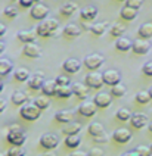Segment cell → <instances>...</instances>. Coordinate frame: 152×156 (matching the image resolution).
Listing matches in <instances>:
<instances>
[{"label": "cell", "instance_id": "obj_29", "mask_svg": "<svg viewBox=\"0 0 152 156\" xmlns=\"http://www.w3.org/2000/svg\"><path fill=\"white\" fill-rule=\"evenodd\" d=\"M74 94V90H72V86H58V90H56V96L61 97V99H68Z\"/></svg>", "mask_w": 152, "mask_h": 156}, {"label": "cell", "instance_id": "obj_42", "mask_svg": "<svg viewBox=\"0 0 152 156\" xmlns=\"http://www.w3.org/2000/svg\"><path fill=\"white\" fill-rule=\"evenodd\" d=\"M6 156H24V150L21 149V146H12L8 150Z\"/></svg>", "mask_w": 152, "mask_h": 156}, {"label": "cell", "instance_id": "obj_38", "mask_svg": "<svg viewBox=\"0 0 152 156\" xmlns=\"http://www.w3.org/2000/svg\"><path fill=\"white\" fill-rule=\"evenodd\" d=\"M30 72L28 69H24V68H18V69L15 71V78H16V81H21V83H24V81H28L30 80Z\"/></svg>", "mask_w": 152, "mask_h": 156}, {"label": "cell", "instance_id": "obj_10", "mask_svg": "<svg viewBox=\"0 0 152 156\" xmlns=\"http://www.w3.org/2000/svg\"><path fill=\"white\" fill-rule=\"evenodd\" d=\"M111 137L115 140L117 143L125 144V143H128V141L132 140V133H130V130H127V128H117V130L112 133Z\"/></svg>", "mask_w": 152, "mask_h": 156}, {"label": "cell", "instance_id": "obj_2", "mask_svg": "<svg viewBox=\"0 0 152 156\" xmlns=\"http://www.w3.org/2000/svg\"><path fill=\"white\" fill-rule=\"evenodd\" d=\"M58 28H59V21L55 18H50V19H43L36 28V31L40 37L46 38V37H52L56 34Z\"/></svg>", "mask_w": 152, "mask_h": 156}, {"label": "cell", "instance_id": "obj_48", "mask_svg": "<svg viewBox=\"0 0 152 156\" xmlns=\"http://www.w3.org/2000/svg\"><path fill=\"white\" fill-rule=\"evenodd\" d=\"M105 155V152L102 150V149H99V147H95V149H92L89 152V156H103Z\"/></svg>", "mask_w": 152, "mask_h": 156}, {"label": "cell", "instance_id": "obj_61", "mask_svg": "<svg viewBox=\"0 0 152 156\" xmlns=\"http://www.w3.org/2000/svg\"><path fill=\"white\" fill-rule=\"evenodd\" d=\"M151 150H152V144H151Z\"/></svg>", "mask_w": 152, "mask_h": 156}, {"label": "cell", "instance_id": "obj_20", "mask_svg": "<svg viewBox=\"0 0 152 156\" xmlns=\"http://www.w3.org/2000/svg\"><path fill=\"white\" fill-rule=\"evenodd\" d=\"M72 90H74V94L77 96L80 100H84L87 97V93H89V87L83 83H74L72 84Z\"/></svg>", "mask_w": 152, "mask_h": 156}, {"label": "cell", "instance_id": "obj_30", "mask_svg": "<svg viewBox=\"0 0 152 156\" xmlns=\"http://www.w3.org/2000/svg\"><path fill=\"white\" fill-rule=\"evenodd\" d=\"M124 33H125V27L121 25L120 22H115V24H112V25L109 27V34L112 35V37L120 38V37H123Z\"/></svg>", "mask_w": 152, "mask_h": 156}, {"label": "cell", "instance_id": "obj_31", "mask_svg": "<svg viewBox=\"0 0 152 156\" xmlns=\"http://www.w3.org/2000/svg\"><path fill=\"white\" fill-rule=\"evenodd\" d=\"M108 30V22H96L90 27V31L95 35H103Z\"/></svg>", "mask_w": 152, "mask_h": 156}, {"label": "cell", "instance_id": "obj_55", "mask_svg": "<svg viewBox=\"0 0 152 156\" xmlns=\"http://www.w3.org/2000/svg\"><path fill=\"white\" fill-rule=\"evenodd\" d=\"M3 88H5V84H3V83H2V81H0V93H2V91H3Z\"/></svg>", "mask_w": 152, "mask_h": 156}, {"label": "cell", "instance_id": "obj_26", "mask_svg": "<svg viewBox=\"0 0 152 156\" xmlns=\"http://www.w3.org/2000/svg\"><path fill=\"white\" fill-rule=\"evenodd\" d=\"M13 69V63L6 59V58H0V77H6L8 74H10Z\"/></svg>", "mask_w": 152, "mask_h": 156}, {"label": "cell", "instance_id": "obj_3", "mask_svg": "<svg viewBox=\"0 0 152 156\" xmlns=\"http://www.w3.org/2000/svg\"><path fill=\"white\" fill-rule=\"evenodd\" d=\"M21 116L24 118V119H27V121H36L40 118V115H42V109L36 106L34 103H25L24 106H21Z\"/></svg>", "mask_w": 152, "mask_h": 156}, {"label": "cell", "instance_id": "obj_44", "mask_svg": "<svg viewBox=\"0 0 152 156\" xmlns=\"http://www.w3.org/2000/svg\"><path fill=\"white\" fill-rule=\"evenodd\" d=\"M55 81L58 86H70V78L67 75H59V77L55 78Z\"/></svg>", "mask_w": 152, "mask_h": 156}, {"label": "cell", "instance_id": "obj_21", "mask_svg": "<svg viewBox=\"0 0 152 156\" xmlns=\"http://www.w3.org/2000/svg\"><path fill=\"white\" fill-rule=\"evenodd\" d=\"M55 119L58 122H61V124H68V122H71L74 119V111H70V109L59 111L58 113H55Z\"/></svg>", "mask_w": 152, "mask_h": 156}, {"label": "cell", "instance_id": "obj_4", "mask_svg": "<svg viewBox=\"0 0 152 156\" xmlns=\"http://www.w3.org/2000/svg\"><path fill=\"white\" fill-rule=\"evenodd\" d=\"M103 62H105V58L102 56V55H99V53H92L89 56H86L84 58V66L90 71H96L98 68H100L102 65H103Z\"/></svg>", "mask_w": 152, "mask_h": 156}, {"label": "cell", "instance_id": "obj_50", "mask_svg": "<svg viewBox=\"0 0 152 156\" xmlns=\"http://www.w3.org/2000/svg\"><path fill=\"white\" fill-rule=\"evenodd\" d=\"M5 109H6V100L3 97H0V113L3 112Z\"/></svg>", "mask_w": 152, "mask_h": 156}, {"label": "cell", "instance_id": "obj_36", "mask_svg": "<svg viewBox=\"0 0 152 156\" xmlns=\"http://www.w3.org/2000/svg\"><path fill=\"white\" fill-rule=\"evenodd\" d=\"M115 116H117V119H120V121H130L132 119V116H133V113L130 112L127 108H121V109H118L115 113Z\"/></svg>", "mask_w": 152, "mask_h": 156}, {"label": "cell", "instance_id": "obj_18", "mask_svg": "<svg viewBox=\"0 0 152 156\" xmlns=\"http://www.w3.org/2000/svg\"><path fill=\"white\" fill-rule=\"evenodd\" d=\"M80 131H81V124L75 121L63 124V127H62V133L65 136H74V134H78Z\"/></svg>", "mask_w": 152, "mask_h": 156}, {"label": "cell", "instance_id": "obj_5", "mask_svg": "<svg viewBox=\"0 0 152 156\" xmlns=\"http://www.w3.org/2000/svg\"><path fill=\"white\" fill-rule=\"evenodd\" d=\"M84 78H86V86L90 87V88H100L105 84L102 74H99L98 71H90Z\"/></svg>", "mask_w": 152, "mask_h": 156}, {"label": "cell", "instance_id": "obj_23", "mask_svg": "<svg viewBox=\"0 0 152 156\" xmlns=\"http://www.w3.org/2000/svg\"><path fill=\"white\" fill-rule=\"evenodd\" d=\"M56 90H58L56 81H45V84L42 87V93H43V96H47V97L56 96Z\"/></svg>", "mask_w": 152, "mask_h": 156}, {"label": "cell", "instance_id": "obj_59", "mask_svg": "<svg viewBox=\"0 0 152 156\" xmlns=\"http://www.w3.org/2000/svg\"><path fill=\"white\" fill-rule=\"evenodd\" d=\"M118 2H125V0H118Z\"/></svg>", "mask_w": 152, "mask_h": 156}, {"label": "cell", "instance_id": "obj_28", "mask_svg": "<svg viewBox=\"0 0 152 156\" xmlns=\"http://www.w3.org/2000/svg\"><path fill=\"white\" fill-rule=\"evenodd\" d=\"M89 134L95 139V137H98V136H100V134H103L105 133V128H103V125L100 124V122H92L89 125Z\"/></svg>", "mask_w": 152, "mask_h": 156}, {"label": "cell", "instance_id": "obj_22", "mask_svg": "<svg viewBox=\"0 0 152 156\" xmlns=\"http://www.w3.org/2000/svg\"><path fill=\"white\" fill-rule=\"evenodd\" d=\"M132 47H133V41H132L130 38H127V37H120V38H117V41H115L117 50H120V52H128Z\"/></svg>", "mask_w": 152, "mask_h": 156}, {"label": "cell", "instance_id": "obj_11", "mask_svg": "<svg viewBox=\"0 0 152 156\" xmlns=\"http://www.w3.org/2000/svg\"><path fill=\"white\" fill-rule=\"evenodd\" d=\"M132 49H133V52L136 55H146L151 49V43L145 38H136V40H133V47Z\"/></svg>", "mask_w": 152, "mask_h": 156}, {"label": "cell", "instance_id": "obj_32", "mask_svg": "<svg viewBox=\"0 0 152 156\" xmlns=\"http://www.w3.org/2000/svg\"><path fill=\"white\" fill-rule=\"evenodd\" d=\"M120 15H121V18L125 19V21H133L134 18L137 16V10L133 8H127V6H125V8L121 9Z\"/></svg>", "mask_w": 152, "mask_h": 156}, {"label": "cell", "instance_id": "obj_53", "mask_svg": "<svg viewBox=\"0 0 152 156\" xmlns=\"http://www.w3.org/2000/svg\"><path fill=\"white\" fill-rule=\"evenodd\" d=\"M5 49H6V44L3 43V41H0V53L5 52Z\"/></svg>", "mask_w": 152, "mask_h": 156}, {"label": "cell", "instance_id": "obj_1", "mask_svg": "<svg viewBox=\"0 0 152 156\" xmlns=\"http://www.w3.org/2000/svg\"><path fill=\"white\" fill-rule=\"evenodd\" d=\"M6 140L12 146H22L27 140V136H25V131L18 124H12L6 130Z\"/></svg>", "mask_w": 152, "mask_h": 156}, {"label": "cell", "instance_id": "obj_19", "mask_svg": "<svg viewBox=\"0 0 152 156\" xmlns=\"http://www.w3.org/2000/svg\"><path fill=\"white\" fill-rule=\"evenodd\" d=\"M80 16L81 19L84 21V22H87V21H93L95 18L98 16V9L95 8V6H87V8H83L80 12Z\"/></svg>", "mask_w": 152, "mask_h": 156}, {"label": "cell", "instance_id": "obj_35", "mask_svg": "<svg viewBox=\"0 0 152 156\" xmlns=\"http://www.w3.org/2000/svg\"><path fill=\"white\" fill-rule=\"evenodd\" d=\"M125 93H127V87L124 84H121V83H118V84L111 87V94H112V97H123Z\"/></svg>", "mask_w": 152, "mask_h": 156}, {"label": "cell", "instance_id": "obj_40", "mask_svg": "<svg viewBox=\"0 0 152 156\" xmlns=\"http://www.w3.org/2000/svg\"><path fill=\"white\" fill-rule=\"evenodd\" d=\"M134 150H136V153L139 156H151L152 155L151 146H143V144H140V146H137Z\"/></svg>", "mask_w": 152, "mask_h": 156}, {"label": "cell", "instance_id": "obj_43", "mask_svg": "<svg viewBox=\"0 0 152 156\" xmlns=\"http://www.w3.org/2000/svg\"><path fill=\"white\" fill-rule=\"evenodd\" d=\"M143 5V0H125V6L127 8H133L139 10V8Z\"/></svg>", "mask_w": 152, "mask_h": 156}, {"label": "cell", "instance_id": "obj_8", "mask_svg": "<svg viewBox=\"0 0 152 156\" xmlns=\"http://www.w3.org/2000/svg\"><path fill=\"white\" fill-rule=\"evenodd\" d=\"M59 144V139L55 136V134H50V133H46L40 137V146L45 149H55L58 147Z\"/></svg>", "mask_w": 152, "mask_h": 156}, {"label": "cell", "instance_id": "obj_47", "mask_svg": "<svg viewBox=\"0 0 152 156\" xmlns=\"http://www.w3.org/2000/svg\"><path fill=\"white\" fill-rule=\"evenodd\" d=\"M19 5L22 8H33L36 5V2L34 0H19Z\"/></svg>", "mask_w": 152, "mask_h": 156}, {"label": "cell", "instance_id": "obj_52", "mask_svg": "<svg viewBox=\"0 0 152 156\" xmlns=\"http://www.w3.org/2000/svg\"><path fill=\"white\" fill-rule=\"evenodd\" d=\"M121 156H139L137 153H136V150H133V152H127V153H124V155Z\"/></svg>", "mask_w": 152, "mask_h": 156}, {"label": "cell", "instance_id": "obj_51", "mask_svg": "<svg viewBox=\"0 0 152 156\" xmlns=\"http://www.w3.org/2000/svg\"><path fill=\"white\" fill-rule=\"evenodd\" d=\"M5 34H6V25H3V24L0 22V37H3Z\"/></svg>", "mask_w": 152, "mask_h": 156}, {"label": "cell", "instance_id": "obj_37", "mask_svg": "<svg viewBox=\"0 0 152 156\" xmlns=\"http://www.w3.org/2000/svg\"><path fill=\"white\" fill-rule=\"evenodd\" d=\"M151 94H149V91L148 90H142V91H139L137 94H136V102H139L140 105H146L151 102Z\"/></svg>", "mask_w": 152, "mask_h": 156}, {"label": "cell", "instance_id": "obj_7", "mask_svg": "<svg viewBox=\"0 0 152 156\" xmlns=\"http://www.w3.org/2000/svg\"><path fill=\"white\" fill-rule=\"evenodd\" d=\"M102 77H103V83L107 84V86H115L118 83H121V74L115 69H107L103 74H102Z\"/></svg>", "mask_w": 152, "mask_h": 156}, {"label": "cell", "instance_id": "obj_41", "mask_svg": "<svg viewBox=\"0 0 152 156\" xmlns=\"http://www.w3.org/2000/svg\"><path fill=\"white\" fill-rule=\"evenodd\" d=\"M3 13H5V16L6 18L13 19V18H16V15H18V9L15 8V6H8V8H5Z\"/></svg>", "mask_w": 152, "mask_h": 156}, {"label": "cell", "instance_id": "obj_12", "mask_svg": "<svg viewBox=\"0 0 152 156\" xmlns=\"http://www.w3.org/2000/svg\"><path fill=\"white\" fill-rule=\"evenodd\" d=\"M22 52H24V55H25L27 58H30V59H38V58L42 56V49H40V46H37L36 43H27L24 46Z\"/></svg>", "mask_w": 152, "mask_h": 156}, {"label": "cell", "instance_id": "obj_16", "mask_svg": "<svg viewBox=\"0 0 152 156\" xmlns=\"http://www.w3.org/2000/svg\"><path fill=\"white\" fill-rule=\"evenodd\" d=\"M93 102L98 105V108H102V109H103V108H108V106H111V103H112V94L105 93V91L98 93V94L95 96Z\"/></svg>", "mask_w": 152, "mask_h": 156}, {"label": "cell", "instance_id": "obj_27", "mask_svg": "<svg viewBox=\"0 0 152 156\" xmlns=\"http://www.w3.org/2000/svg\"><path fill=\"white\" fill-rule=\"evenodd\" d=\"M137 34L140 38H145V40H148V38H151L152 37V22H145L142 25L139 27V30H137Z\"/></svg>", "mask_w": 152, "mask_h": 156}, {"label": "cell", "instance_id": "obj_15", "mask_svg": "<svg viewBox=\"0 0 152 156\" xmlns=\"http://www.w3.org/2000/svg\"><path fill=\"white\" fill-rule=\"evenodd\" d=\"M43 84H45V74L43 72H36L28 80V87L31 90H42Z\"/></svg>", "mask_w": 152, "mask_h": 156}, {"label": "cell", "instance_id": "obj_33", "mask_svg": "<svg viewBox=\"0 0 152 156\" xmlns=\"http://www.w3.org/2000/svg\"><path fill=\"white\" fill-rule=\"evenodd\" d=\"M77 5L75 3H72V2H68V3H65L62 5V8H61V13H62L63 16H71L75 13V10H77Z\"/></svg>", "mask_w": 152, "mask_h": 156}, {"label": "cell", "instance_id": "obj_6", "mask_svg": "<svg viewBox=\"0 0 152 156\" xmlns=\"http://www.w3.org/2000/svg\"><path fill=\"white\" fill-rule=\"evenodd\" d=\"M98 112V105L95 102H90V100H86L78 106V113H81L83 116L86 118H92L93 115H96Z\"/></svg>", "mask_w": 152, "mask_h": 156}, {"label": "cell", "instance_id": "obj_17", "mask_svg": "<svg viewBox=\"0 0 152 156\" xmlns=\"http://www.w3.org/2000/svg\"><path fill=\"white\" fill-rule=\"evenodd\" d=\"M37 31L36 30H22V31H19L18 33V40L19 41H22V43H34V40L37 38Z\"/></svg>", "mask_w": 152, "mask_h": 156}, {"label": "cell", "instance_id": "obj_39", "mask_svg": "<svg viewBox=\"0 0 152 156\" xmlns=\"http://www.w3.org/2000/svg\"><path fill=\"white\" fill-rule=\"evenodd\" d=\"M34 105H36V106H38V108L43 111V109H47V108H49L50 100L47 99V96H38L36 100H34Z\"/></svg>", "mask_w": 152, "mask_h": 156}, {"label": "cell", "instance_id": "obj_34", "mask_svg": "<svg viewBox=\"0 0 152 156\" xmlns=\"http://www.w3.org/2000/svg\"><path fill=\"white\" fill-rule=\"evenodd\" d=\"M81 143V139L78 137V134H74V136H67L65 139V146L70 149H77L80 146Z\"/></svg>", "mask_w": 152, "mask_h": 156}, {"label": "cell", "instance_id": "obj_45", "mask_svg": "<svg viewBox=\"0 0 152 156\" xmlns=\"http://www.w3.org/2000/svg\"><path fill=\"white\" fill-rule=\"evenodd\" d=\"M142 72L146 77H152V62H146L142 66Z\"/></svg>", "mask_w": 152, "mask_h": 156}, {"label": "cell", "instance_id": "obj_14", "mask_svg": "<svg viewBox=\"0 0 152 156\" xmlns=\"http://www.w3.org/2000/svg\"><path fill=\"white\" fill-rule=\"evenodd\" d=\"M62 69L68 74H77L81 69V62L75 58H70L62 63Z\"/></svg>", "mask_w": 152, "mask_h": 156}, {"label": "cell", "instance_id": "obj_24", "mask_svg": "<svg viewBox=\"0 0 152 156\" xmlns=\"http://www.w3.org/2000/svg\"><path fill=\"white\" fill-rule=\"evenodd\" d=\"M12 103L15 105V106H24V105L28 102V96L24 93V91H13L12 93Z\"/></svg>", "mask_w": 152, "mask_h": 156}, {"label": "cell", "instance_id": "obj_57", "mask_svg": "<svg viewBox=\"0 0 152 156\" xmlns=\"http://www.w3.org/2000/svg\"><path fill=\"white\" fill-rule=\"evenodd\" d=\"M148 91H149V94H151V97H152V87L149 88V90H148Z\"/></svg>", "mask_w": 152, "mask_h": 156}, {"label": "cell", "instance_id": "obj_54", "mask_svg": "<svg viewBox=\"0 0 152 156\" xmlns=\"http://www.w3.org/2000/svg\"><path fill=\"white\" fill-rule=\"evenodd\" d=\"M40 156H56L53 153V152H47V153H43V155H40Z\"/></svg>", "mask_w": 152, "mask_h": 156}, {"label": "cell", "instance_id": "obj_58", "mask_svg": "<svg viewBox=\"0 0 152 156\" xmlns=\"http://www.w3.org/2000/svg\"><path fill=\"white\" fill-rule=\"evenodd\" d=\"M34 2H36V3H38V2H42V0H34Z\"/></svg>", "mask_w": 152, "mask_h": 156}, {"label": "cell", "instance_id": "obj_9", "mask_svg": "<svg viewBox=\"0 0 152 156\" xmlns=\"http://www.w3.org/2000/svg\"><path fill=\"white\" fill-rule=\"evenodd\" d=\"M30 15L34 18V19H45L47 15H49V8L46 6V5H43V3H36L33 8H31V10H30Z\"/></svg>", "mask_w": 152, "mask_h": 156}, {"label": "cell", "instance_id": "obj_25", "mask_svg": "<svg viewBox=\"0 0 152 156\" xmlns=\"http://www.w3.org/2000/svg\"><path fill=\"white\" fill-rule=\"evenodd\" d=\"M80 34H81L80 27L75 25V24H68V25L63 27V35H67L70 38H75V37H78Z\"/></svg>", "mask_w": 152, "mask_h": 156}, {"label": "cell", "instance_id": "obj_49", "mask_svg": "<svg viewBox=\"0 0 152 156\" xmlns=\"http://www.w3.org/2000/svg\"><path fill=\"white\" fill-rule=\"evenodd\" d=\"M70 156H89V153H86V152H81V150H75V152H72Z\"/></svg>", "mask_w": 152, "mask_h": 156}, {"label": "cell", "instance_id": "obj_62", "mask_svg": "<svg viewBox=\"0 0 152 156\" xmlns=\"http://www.w3.org/2000/svg\"><path fill=\"white\" fill-rule=\"evenodd\" d=\"M151 156H152V155H151Z\"/></svg>", "mask_w": 152, "mask_h": 156}, {"label": "cell", "instance_id": "obj_46", "mask_svg": "<svg viewBox=\"0 0 152 156\" xmlns=\"http://www.w3.org/2000/svg\"><path fill=\"white\" fill-rule=\"evenodd\" d=\"M108 140H109V136H108L107 133H103V134H100L98 137H95V141H96V143H107Z\"/></svg>", "mask_w": 152, "mask_h": 156}, {"label": "cell", "instance_id": "obj_13", "mask_svg": "<svg viewBox=\"0 0 152 156\" xmlns=\"http://www.w3.org/2000/svg\"><path fill=\"white\" fill-rule=\"evenodd\" d=\"M148 122H149L148 115H145V113H133V116L130 119V125L133 128H136V130H140V128L148 125Z\"/></svg>", "mask_w": 152, "mask_h": 156}, {"label": "cell", "instance_id": "obj_60", "mask_svg": "<svg viewBox=\"0 0 152 156\" xmlns=\"http://www.w3.org/2000/svg\"><path fill=\"white\" fill-rule=\"evenodd\" d=\"M0 156H5V155H3V153H0Z\"/></svg>", "mask_w": 152, "mask_h": 156}, {"label": "cell", "instance_id": "obj_56", "mask_svg": "<svg viewBox=\"0 0 152 156\" xmlns=\"http://www.w3.org/2000/svg\"><path fill=\"white\" fill-rule=\"evenodd\" d=\"M148 127H149V131H151V133H152V122H151V124H149V125H148Z\"/></svg>", "mask_w": 152, "mask_h": 156}]
</instances>
